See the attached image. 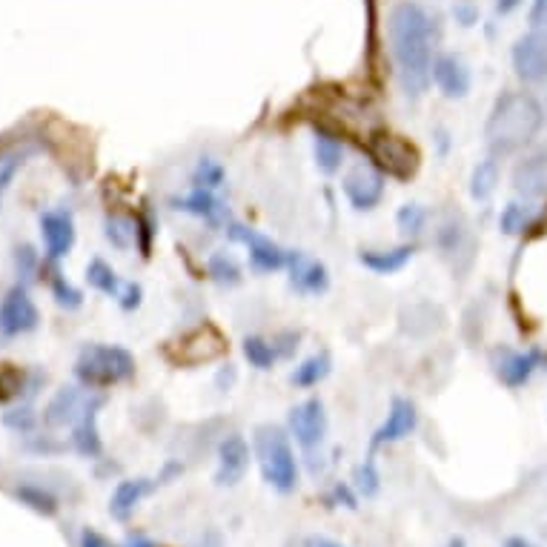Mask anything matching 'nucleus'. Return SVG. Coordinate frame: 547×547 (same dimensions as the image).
<instances>
[{
    "instance_id": "nucleus-1",
    "label": "nucleus",
    "mask_w": 547,
    "mask_h": 547,
    "mask_svg": "<svg viewBox=\"0 0 547 547\" xmlns=\"http://www.w3.org/2000/svg\"><path fill=\"white\" fill-rule=\"evenodd\" d=\"M439 26L419 0H399L387 12V43L407 98H421L430 86Z\"/></svg>"
},
{
    "instance_id": "nucleus-2",
    "label": "nucleus",
    "mask_w": 547,
    "mask_h": 547,
    "mask_svg": "<svg viewBox=\"0 0 547 547\" xmlns=\"http://www.w3.org/2000/svg\"><path fill=\"white\" fill-rule=\"evenodd\" d=\"M545 127V106L530 92H505L484 124V141L493 155H510L527 147Z\"/></svg>"
},
{
    "instance_id": "nucleus-3",
    "label": "nucleus",
    "mask_w": 547,
    "mask_h": 547,
    "mask_svg": "<svg viewBox=\"0 0 547 547\" xmlns=\"http://www.w3.org/2000/svg\"><path fill=\"white\" fill-rule=\"evenodd\" d=\"M253 450L261 479L278 493H293L298 487V459L290 433L275 424H261L253 436Z\"/></svg>"
},
{
    "instance_id": "nucleus-4",
    "label": "nucleus",
    "mask_w": 547,
    "mask_h": 547,
    "mask_svg": "<svg viewBox=\"0 0 547 547\" xmlns=\"http://www.w3.org/2000/svg\"><path fill=\"white\" fill-rule=\"evenodd\" d=\"M75 379L86 390H104L135 379V356L118 344H84L75 361Z\"/></svg>"
},
{
    "instance_id": "nucleus-5",
    "label": "nucleus",
    "mask_w": 547,
    "mask_h": 547,
    "mask_svg": "<svg viewBox=\"0 0 547 547\" xmlns=\"http://www.w3.org/2000/svg\"><path fill=\"white\" fill-rule=\"evenodd\" d=\"M41 327L38 304L26 290V284L12 287L0 298V338H21Z\"/></svg>"
},
{
    "instance_id": "nucleus-6",
    "label": "nucleus",
    "mask_w": 547,
    "mask_h": 547,
    "mask_svg": "<svg viewBox=\"0 0 547 547\" xmlns=\"http://www.w3.org/2000/svg\"><path fill=\"white\" fill-rule=\"evenodd\" d=\"M227 235H230L235 244H244L247 247L250 267H253L255 273H278V270H287L290 250H284L281 244H275L273 238L261 235L253 227H244V224H227Z\"/></svg>"
},
{
    "instance_id": "nucleus-7",
    "label": "nucleus",
    "mask_w": 547,
    "mask_h": 547,
    "mask_svg": "<svg viewBox=\"0 0 547 547\" xmlns=\"http://www.w3.org/2000/svg\"><path fill=\"white\" fill-rule=\"evenodd\" d=\"M287 427H290V439H295V444H301L307 453L318 450L327 439V430H330L324 401L313 396V399H304L301 404H295L290 416H287Z\"/></svg>"
},
{
    "instance_id": "nucleus-8",
    "label": "nucleus",
    "mask_w": 547,
    "mask_h": 547,
    "mask_svg": "<svg viewBox=\"0 0 547 547\" xmlns=\"http://www.w3.org/2000/svg\"><path fill=\"white\" fill-rule=\"evenodd\" d=\"M510 61L516 75L525 84H545L547 81V23L533 26L519 41L513 43Z\"/></svg>"
},
{
    "instance_id": "nucleus-9",
    "label": "nucleus",
    "mask_w": 547,
    "mask_h": 547,
    "mask_svg": "<svg viewBox=\"0 0 547 547\" xmlns=\"http://www.w3.org/2000/svg\"><path fill=\"white\" fill-rule=\"evenodd\" d=\"M344 198L358 212H373L384 201V172L373 164H356L341 181Z\"/></svg>"
},
{
    "instance_id": "nucleus-10",
    "label": "nucleus",
    "mask_w": 547,
    "mask_h": 547,
    "mask_svg": "<svg viewBox=\"0 0 547 547\" xmlns=\"http://www.w3.org/2000/svg\"><path fill=\"white\" fill-rule=\"evenodd\" d=\"M542 353L539 350H513V347H496L490 364H493V373L496 379L502 381L510 390H519L525 387L527 381L533 379V373L542 367Z\"/></svg>"
},
{
    "instance_id": "nucleus-11",
    "label": "nucleus",
    "mask_w": 547,
    "mask_h": 547,
    "mask_svg": "<svg viewBox=\"0 0 547 547\" xmlns=\"http://www.w3.org/2000/svg\"><path fill=\"white\" fill-rule=\"evenodd\" d=\"M370 155L376 158V164L381 169H387L396 178H407V175H413L416 167H419V152L410 147L404 138L390 135V132L387 135H376L370 141Z\"/></svg>"
},
{
    "instance_id": "nucleus-12",
    "label": "nucleus",
    "mask_w": 547,
    "mask_h": 547,
    "mask_svg": "<svg viewBox=\"0 0 547 547\" xmlns=\"http://www.w3.org/2000/svg\"><path fill=\"white\" fill-rule=\"evenodd\" d=\"M253 462L250 444L241 433H230L218 444V467H215V484L218 487H235L247 476Z\"/></svg>"
},
{
    "instance_id": "nucleus-13",
    "label": "nucleus",
    "mask_w": 547,
    "mask_h": 547,
    "mask_svg": "<svg viewBox=\"0 0 547 547\" xmlns=\"http://www.w3.org/2000/svg\"><path fill=\"white\" fill-rule=\"evenodd\" d=\"M436 247L442 253L444 261H450L453 267H467L473 261V235L462 215H447L439 230H436Z\"/></svg>"
},
{
    "instance_id": "nucleus-14",
    "label": "nucleus",
    "mask_w": 547,
    "mask_h": 547,
    "mask_svg": "<svg viewBox=\"0 0 547 547\" xmlns=\"http://www.w3.org/2000/svg\"><path fill=\"white\" fill-rule=\"evenodd\" d=\"M430 84H436V89L442 92L444 98L450 101H462L470 95L473 86V75L470 66L464 64L459 55H436L433 58V69H430Z\"/></svg>"
},
{
    "instance_id": "nucleus-15",
    "label": "nucleus",
    "mask_w": 547,
    "mask_h": 547,
    "mask_svg": "<svg viewBox=\"0 0 547 547\" xmlns=\"http://www.w3.org/2000/svg\"><path fill=\"white\" fill-rule=\"evenodd\" d=\"M416 427H419V410H416V404L410 399H404V396H396V399L390 401L387 419L381 421L379 430H376L373 439H370V450H379L384 444L401 442V439H407Z\"/></svg>"
},
{
    "instance_id": "nucleus-16",
    "label": "nucleus",
    "mask_w": 547,
    "mask_h": 547,
    "mask_svg": "<svg viewBox=\"0 0 547 547\" xmlns=\"http://www.w3.org/2000/svg\"><path fill=\"white\" fill-rule=\"evenodd\" d=\"M95 401V393L92 390H84V384L81 387H75V384H69V387H61L49 404H46V410H43V424L46 427H72L75 421L84 416V410Z\"/></svg>"
},
{
    "instance_id": "nucleus-17",
    "label": "nucleus",
    "mask_w": 547,
    "mask_h": 547,
    "mask_svg": "<svg viewBox=\"0 0 547 547\" xmlns=\"http://www.w3.org/2000/svg\"><path fill=\"white\" fill-rule=\"evenodd\" d=\"M41 235L43 250L49 261H61L75 247V218L69 210H46L41 212Z\"/></svg>"
},
{
    "instance_id": "nucleus-18",
    "label": "nucleus",
    "mask_w": 547,
    "mask_h": 547,
    "mask_svg": "<svg viewBox=\"0 0 547 547\" xmlns=\"http://www.w3.org/2000/svg\"><path fill=\"white\" fill-rule=\"evenodd\" d=\"M290 270V287L301 295H324L330 287V273L324 261H318L307 253H290L287 261Z\"/></svg>"
},
{
    "instance_id": "nucleus-19",
    "label": "nucleus",
    "mask_w": 547,
    "mask_h": 547,
    "mask_svg": "<svg viewBox=\"0 0 547 547\" xmlns=\"http://www.w3.org/2000/svg\"><path fill=\"white\" fill-rule=\"evenodd\" d=\"M513 190L525 201H545L547 198V149H539L519 161L513 169Z\"/></svg>"
},
{
    "instance_id": "nucleus-20",
    "label": "nucleus",
    "mask_w": 547,
    "mask_h": 547,
    "mask_svg": "<svg viewBox=\"0 0 547 547\" xmlns=\"http://www.w3.org/2000/svg\"><path fill=\"white\" fill-rule=\"evenodd\" d=\"M172 207L178 212H187V215H195L207 224H224L227 221V207L224 201L215 195V190H204V187H192L187 195L181 198H172Z\"/></svg>"
},
{
    "instance_id": "nucleus-21",
    "label": "nucleus",
    "mask_w": 547,
    "mask_h": 547,
    "mask_svg": "<svg viewBox=\"0 0 547 547\" xmlns=\"http://www.w3.org/2000/svg\"><path fill=\"white\" fill-rule=\"evenodd\" d=\"M155 487H158V479H124V482H118L112 499H109V516L115 522H127L135 513V507L141 505V499L149 496Z\"/></svg>"
},
{
    "instance_id": "nucleus-22",
    "label": "nucleus",
    "mask_w": 547,
    "mask_h": 547,
    "mask_svg": "<svg viewBox=\"0 0 547 547\" xmlns=\"http://www.w3.org/2000/svg\"><path fill=\"white\" fill-rule=\"evenodd\" d=\"M104 404V396H95V401L84 410V416L72 424V447L86 456V459H95L101 456L104 444H101V433H98V410Z\"/></svg>"
},
{
    "instance_id": "nucleus-23",
    "label": "nucleus",
    "mask_w": 547,
    "mask_h": 547,
    "mask_svg": "<svg viewBox=\"0 0 547 547\" xmlns=\"http://www.w3.org/2000/svg\"><path fill=\"white\" fill-rule=\"evenodd\" d=\"M444 327V313L442 307L430 304V301H419V304H410L401 310V330L407 336L413 338H424L433 336L436 330Z\"/></svg>"
},
{
    "instance_id": "nucleus-24",
    "label": "nucleus",
    "mask_w": 547,
    "mask_h": 547,
    "mask_svg": "<svg viewBox=\"0 0 547 547\" xmlns=\"http://www.w3.org/2000/svg\"><path fill=\"white\" fill-rule=\"evenodd\" d=\"M416 255V244H399V247H387V250H361L358 261L376 275H393L404 270Z\"/></svg>"
},
{
    "instance_id": "nucleus-25",
    "label": "nucleus",
    "mask_w": 547,
    "mask_h": 547,
    "mask_svg": "<svg viewBox=\"0 0 547 547\" xmlns=\"http://www.w3.org/2000/svg\"><path fill=\"white\" fill-rule=\"evenodd\" d=\"M313 158L324 175H336L344 167V141L327 129H316L313 132Z\"/></svg>"
},
{
    "instance_id": "nucleus-26",
    "label": "nucleus",
    "mask_w": 547,
    "mask_h": 547,
    "mask_svg": "<svg viewBox=\"0 0 547 547\" xmlns=\"http://www.w3.org/2000/svg\"><path fill=\"white\" fill-rule=\"evenodd\" d=\"M330 373H333V358H330L327 350H321V353H313V356L304 358L301 364H295L293 373H290V381H293V387H298V390H313Z\"/></svg>"
},
{
    "instance_id": "nucleus-27",
    "label": "nucleus",
    "mask_w": 547,
    "mask_h": 547,
    "mask_svg": "<svg viewBox=\"0 0 547 547\" xmlns=\"http://www.w3.org/2000/svg\"><path fill=\"white\" fill-rule=\"evenodd\" d=\"M46 376L41 373H23L21 367H15V364H0V401H12L21 396L23 390H29V393H35V387L41 384Z\"/></svg>"
},
{
    "instance_id": "nucleus-28",
    "label": "nucleus",
    "mask_w": 547,
    "mask_h": 547,
    "mask_svg": "<svg viewBox=\"0 0 547 547\" xmlns=\"http://www.w3.org/2000/svg\"><path fill=\"white\" fill-rule=\"evenodd\" d=\"M104 235L115 250L127 253V250H132V247L138 244L141 227H138V221L129 218V215H106Z\"/></svg>"
},
{
    "instance_id": "nucleus-29",
    "label": "nucleus",
    "mask_w": 547,
    "mask_h": 547,
    "mask_svg": "<svg viewBox=\"0 0 547 547\" xmlns=\"http://www.w3.org/2000/svg\"><path fill=\"white\" fill-rule=\"evenodd\" d=\"M86 284L92 290H98L101 295H109V298H118L121 290H124V281L121 275L112 270V264H106L104 258H92L86 264Z\"/></svg>"
},
{
    "instance_id": "nucleus-30",
    "label": "nucleus",
    "mask_w": 547,
    "mask_h": 547,
    "mask_svg": "<svg viewBox=\"0 0 547 547\" xmlns=\"http://www.w3.org/2000/svg\"><path fill=\"white\" fill-rule=\"evenodd\" d=\"M499 175H502V172H499L496 155L479 161V164L473 167V172H470V198H473V201H487V198L496 192Z\"/></svg>"
},
{
    "instance_id": "nucleus-31",
    "label": "nucleus",
    "mask_w": 547,
    "mask_h": 547,
    "mask_svg": "<svg viewBox=\"0 0 547 547\" xmlns=\"http://www.w3.org/2000/svg\"><path fill=\"white\" fill-rule=\"evenodd\" d=\"M207 273L215 284H221V287H238L241 281H244V270H241V264L235 261V255H230L227 250H218V253L210 255V261H207Z\"/></svg>"
},
{
    "instance_id": "nucleus-32",
    "label": "nucleus",
    "mask_w": 547,
    "mask_h": 547,
    "mask_svg": "<svg viewBox=\"0 0 547 547\" xmlns=\"http://www.w3.org/2000/svg\"><path fill=\"white\" fill-rule=\"evenodd\" d=\"M15 499L29 507V510L41 513V516H55L58 513V499L41 484H18L15 487Z\"/></svg>"
},
{
    "instance_id": "nucleus-33",
    "label": "nucleus",
    "mask_w": 547,
    "mask_h": 547,
    "mask_svg": "<svg viewBox=\"0 0 547 547\" xmlns=\"http://www.w3.org/2000/svg\"><path fill=\"white\" fill-rule=\"evenodd\" d=\"M241 350H244V358L250 361V367L261 370V373H264V370H273V364L278 361L273 341H267V338H261V336L244 338Z\"/></svg>"
},
{
    "instance_id": "nucleus-34",
    "label": "nucleus",
    "mask_w": 547,
    "mask_h": 547,
    "mask_svg": "<svg viewBox=\"0 0 547 547\" xmlns=\"http://www.w3.org/2000/svg\"><path fill=\"white\" fill-rule=\"evenodd\" d=\"M29 155H32V149L29 147L6 149V152H0V201H3V195L9 192L12 181H15V175L21 172Z\"/></svg>"
},
{
    "instance_id": "nucleus-35",
    "label": "nucleus",
    "mask_w": 547,
    "mask_h": 547,
    "mask_svg": "<svg viewBox=\"0 0 547 547\" xmlns=\"http://www.w3.org/2000/svg\"><path fill=\"white\" fill-rule=\"evenodd\" d=\"M224 181H227V169L221 167V161H215V158H201L192 169V187L218 190Z\"/></svg>"
},
{
    "instance_id": "nucleus-36",
    "label": "nucleus",
    "mask_w": 547,
    "mask_h": 547,
    "mask_svg": "<svg viewBox=\"0 0 547 547\" xmlns=\"http://www.w3.org/2000/svg\"><path fill=\"white\" fill-rule=\"evenodd\" d=\"M427 221H430V212L424 210L421 204H404V207L396 212V224H399V230L404 232V235H410V238L421 235V230L427 227Z\"/></svg>"
},
{
    "instance_id": "nucleus-37",
    "label": "nucleus",
    "mask_w": 547,
    "mask_h": 547,
    "mask_svg": "<svg viewBox=\"0 0 547 547\" xmlns=\"http://www.w3.org/2000/svg\"><path fill=\"white\" fill-rule=\"evenodd\" d=\"M353 487H356L364 499H370V496H376V493H379L381 476H379V470H376V462H373V459L361 462L356 470H353Z\"/></svg>"
},
{
    "instance_id": "nucleus-38",
    "label": "nucleus",
    "mask_w": 547,
    "mask_h": 547,
    "mask_svg": "<svg viewBox=\"0 0 547 547\" xmlns=\"http://www.w3.org/2000/svg\"><path fill=\"white\" fill-rule=\"evenodd\" d=\"M49 287H52V298H55V301H58V307H64V310H78V307L84 304V295H81V290H78V287H72L61 273H52Z\"/></svg>"
},
{
    "instance_id": "nucleus-39",
    "label": "nucleus",
    "mask_w": 547,
    "mask_h": 547,
    "mask_svg": "<svg viewBox=\"0 0 547 547\" xmlns=\"http://www.w3.org/2000/svg\"><path fill=\"white\" fill-rule=\"evenodd\" d=\"M530 224V207L527 204H519V201H513V204H507L502 215H499V227L505 235H516V232H522Z\"/></svg>"
},
{
    "instance_id": "nucleus-40",
    "label": "nucleus",
    "mask_w": 547,
    "mask_h": 547,
    "mask_svg": "<svg viewBox=\"0 0 547 547\" xmlns=\"http://www.w3.org/2000/svg\"><path fill=\"white\" fill-rule=\"evenodd\" d=\"M38 267H41V258L35 253V247L32 244H18L15 247V270H18V278L23 284L38 275Z\"/></svg>"
},
{
    "instance_id": "nucleus-41",
    "label": "nucleus",
    "mask_w": 547,
    "mask_h": 547,
    "mask_svg": "<svg viewBox=\"0 0 547 547\" xmlns=\"http://www.w3.org/2000/svg\"><path fill=\"white\" fill-rule=\"evenodd\" d=\"M3 424H6L9 430H15V433H32L35 424H38V416H35V410H32L29 404H23L18 410L6 413V416H3Z\"/></svg>"
},
{
    "instance_id": "nucleus-42",
    "label": "nucleus",
    "mask_w": 547,
    "mask_h": 547,
    "mask_svg": "<svg viewBox=\"0 0 547 547\" xmlns=\"http://www.w3.org/2000/svg\"><path fill=\"white\" fill-rule=\"evenodd\" d=\"M141 301H144V290H141V284H135V281H124V290H121V295H118L121 310H124V313H132V310H138V307H141Z\"/></svg>"
},
{
    "instance_id": "nucleus-43",
    "label": "nucleus",
    "mask_w": 547,
    "mask_h": 547,
    "mask_svg": "<svg viewBox=\"0 0 547 547\" xmlns=\"http://www.w3.org/2000/svg\"><path fill=\"white\" fill-rule=\"evenodd\" d=\"M298 341H301V333H295V330H284V333H278V336L273 338L275 356L290 358L295 350H298Z\"/></svg>"
},
{
    "instance_id": "nucleus-44",
    "label": "nucleus",
    "mask_w": 547,
    "mask_h": 547,
    "mask_svg": "<svg viewBox=\"0 0 547 547\" xmlns=\"http://www.w3.org/2000/svg\"><path fill=\"white\" fill-rule=\"evenodd\" d=\"M235 381H238V370H235V364H224V367L215 373V387H218V390H224V393L235 387Z\"/></svg>"
},
{
    "instance_id": "nucleus-45",
    "label": "nucleus",
    "mask_w": 547,
    "mask_h": 547,
    "mask_svg": "<svg viewBox=\"0 0 547 547\" xmlns=\"http://www.w3.org/2000/svg\"><path fill=\"white\" fill-rule=\"evenodd\" d=\"M333 499H336L338 505L344 502V507H350V510H356L358 507V499L353 496L350 484H336V487H333Z\"/></svg>"
},
{
    "instance_id": "nucleus-46",
    "label": "nucleus",
    "mask_w": 547,
    "mask_h": 547,
    "mask_svg": "<svg viewBox=\"0 0 547 547\" xmlns=\"http://www.w3.org/2000/svg\"><path fill=\"white\" fill-rule=\"evenodd\" d=\"M530 23H533V26H545L547 23V0H533V3H530Z\"/></svg>"
},
{
    "instance_id": "nucleus-47",
    "label": "nucleus",
    "mask_w": 547,
    "mask_h": 547,
    "mask_svg": "<svg viewBox=\"0 0 547 547\" xmlns=\"http://www.w3.org/2000/svg\"><path fill=\"white\" fill-rule=\"evenodd\" d=\"M81 547H112L106 542L101 533H95V530H84V536H81Z\"/></svg>"
},
{
    "instance_id": "nucleus-48",
    "label": "nucleus",
    "mask_w": 547,
    "mask_h": 547,
    "mask_svg": "<svg viewBox=\"0 0 547 547\" xmlns=\"http://www.w3.org/2000/svg\"><path fill=\"white\" fill-rule=\"evenodd\" d=\"M192 547H224V539H221V533L218 530H207L198 542Z\"/></svg>"
},
{
    "instance_id": "nucleus-49",
    "label": "nucleus",
    "mask_w": 547,
    "mask_h": 547,
    "mask_svg": "<svg viewBox=\"0 0 547 547\" xmlns=\"http://www.w3.org/2000/svg\"><path fill=\"white\" fill-rule=\"evenodd\" d=\"M522 6V0H496V15H510V12H516Z\"/></svg>"
},
{
    "instance_id": "nucleus-50",
    "label": "nucleus",
    "mask_w": 547,
    "mask_h": 547,
    "mask_svg": "<svg viewBox=\"0 0 547 547\" xmlns=\"http://www.w3.org/2000/svg\"><path fill=\"white\" fill-rule=\"evenodd\" d=\"M304 547H341L333 539H327V536H313V539H307V545Z\"/></svg>"
},
{
    "instance_id": "nucleus-51",
    "label": "nucleus",
    "mask_w": 547,
    "mask_h": 547,
    "mask_svg": "<svg viewBox=\"0 0 547 547\" xmlns=\"http://www.w3.org/2000/svg\"><path fill=\"white\" fill-rule=\"evenodd\" d=\"M124 547H155V542H149L147 536H132Z\"/></svg>"
},
{
    "instance_id": "nucleus-52",
    "label": "nucleus",
    "mask_w": 547,
    "mask_h": 547,
    "mask_svg": "<svg viewBox=\"0 0 547 547\" xmlns=\"http://www.w3.org/2000/svg\"><path fill=\"white\" fill-rule=\"evenodd\" d=\"M502 547H536V545H533V542H527V539H522V536H510Z\"/></svg>"
},
{
    "instance_id": "nucleus-53",
    "label": "nucleus",
    "mask_w": 547,
    "mask_h": 547,
    "mask_svg": "<svg viewBox=\"0 0 547 547\" xmlns=\"http://www.w3.org/2000/svg\"><path fill=\"white\" fill-rule=\"evenodd\" d=\"M450 547H464V542H462V539H456V542H453Z\"/></svg>"
}]
</instances>
